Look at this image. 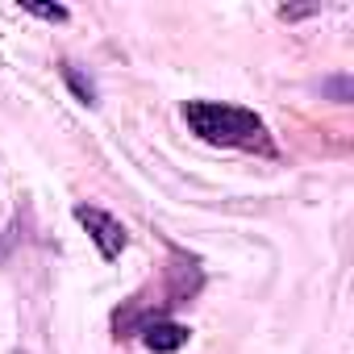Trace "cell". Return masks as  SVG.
I'll return each mask as SVG.
<instances>
[{
	"instance_id": "obj_7",
	"label": "cell",
	"mask_w": 354,
	"mask_h": 354,
	"mask_svg": "<svg viewBox=\"0 0 354 354\" xmlns=\"http://www.w3.org/2000/svg\"><path fill=\"white\" fill-rule=\"evenodd\" d=\"M13 354H26V350H13Z\"/></svg>"
},
{
	"instance_id": "obj_1",
	"label": "cell",
	"mask_w": 354,
	"mask_h": 354,
	"mask_svg": "<svg viewBox=\"0 0 354 354\" xmlns=\"http://www.w3.org/2000/svg\"><path fill=\"white\" fill-rule=\"evenodd\" d=\"M184 121L196 138L213 146H238V150H271L267 121L242 104H221V100H188Z\"/></svg>"
},
{
	"instance_id": "obj_4",
	"label": "cell",
	"mask_w": 354,
	"mask_h": 354,
	"mask_svg": "<svg viewBox=\"0 0 354 354\" xmlns=\"http://www.w3.org/2000/svg\"><path fill=\"white\" fill-rule=\"evenodd\" d=\"M63 80H67V88H71L84 104H96V84H92L80 67H71V63H67V67H63Z\"/></svg>"
},
{
	"instance_id": "obj_6",
	"label": "cell",
	"mask_w": 354,
	"mask_h": 354,
	"mask_svg": "<svg viewBox=\"0 0 354 354\" xmlns=\"http://www.w3.org/2000/svg\"><path fill=\"white\" fill-rule=\"evenodd\" d=\"M5 259H9V238L0 234V263H5Z\"/></svg>"
},
{
	"instance_id": "obj_3",
	"label": "cell",
	"mask_w": 354,
	"mask_h": 354,
	"mask_svg": "<svg viewBox=\"0 0 354 354\" xmlns=\"http://www.w3.org/2000/svg\"><path fill=\"white\" fill-rule=\"evenodd\" d=\"M142 342L154 354H175L180 346H188V325H180V321H150L142 329Z\"/></svg>"
},
{
	"instance_id": "obj_2",
	"label": "cell",
	"mask_w": 354,
	"mask_h": 354,
	"mask_svg": "<svg viewBox=\"0 0 354 354\" xmlns=\"http://www.w3.org/2000/svg\"><path fill=\"white\" fill-rule=\"evenodd\" d=\"M75 221L88 230V238L96 242V250H100V259H104V263L121 259V250H125L129 234H125V225H121L113 213H104V209H96V205H75Z\"/></svg>"
},
{
	"instance_id": "obj_5",
	"label": "cell",
	"mask_w": 354,
	"mask_h": 354,
	"mask_svg": "<svg viewBox=\"0 0 354 354\" xmlns=\"http://www.w3.org/2000/svg\"><path fill=\"white\" fill-rule=\"evenodd\" d=\"M26 13H34L42 21H67V9L63 5H26Z\"/></svg>"
}]
</instances>
